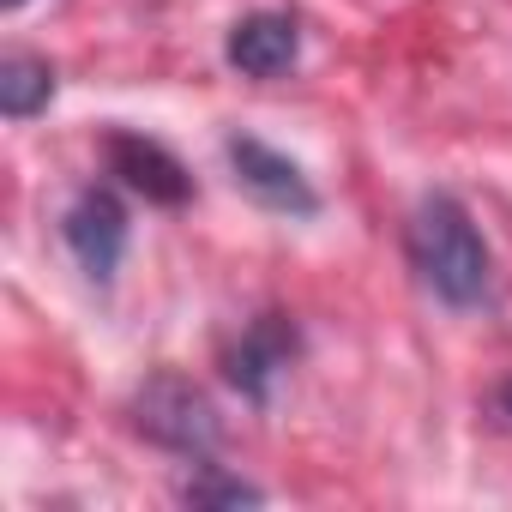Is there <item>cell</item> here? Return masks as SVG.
<instances>
[{
	"label": "cell",
	"mask_w": 512,
	"mask_h": 512,
	"mask_svg": "<svg viewBox=\"0 0 512 512\" xmlns=\"http://www.w3.org/2000/svg\"><path fill=\"white\" fill-rule=\"evenodd\" d=\"M410 266L446 308H476L488 296V241L452 193H422L410 211Z\"/></svg>",
	"instance_id": "6da1fadb"
},
{
	"label": "cell",
	"mask_w": 512,
	"mask_h": 512,
	"mask_svg": "<svg viewBox=\"0 0 512 512\" xmlns=\"http://www.w3.org/2000/svg\"><path fill=\"white\" fill-rule=\"evenodd\" d=\"M133 428L151 446H163L175 458H193V464L223 452V416L205 398V386H193L187 374H151L133 392Z\"/></svg>",
	"instance_id": "7a4b0ae2"
},
{
	"label": "cell",
	"mask_w": 512,
	"mask_h": 512,
	"mask_svg": "<svg viewBox=\"0 0 512 512\" xmlns=\"http://www.w3.org/2000/svg\"><path fill=\"white\" fill-rule=\"evenodd\" d=\"M223 157H229V169H235V187H241L253 205H266V211H278V217H314V211H320L314 181H308L284 151L260 145L253 133H229V139H223Z\"/></svg>",
	"instance_id": "3957f363"
},
{
	"label": "cell",
	"mask_w": 512,
	"mask_h": 512,
	"mask_svg": "<svg viewBox=\"0 0 512 512\" xmlns=\"http://www.w3.org/2000/svg\"><path fill=\"white\" fill-rule=\"evenodd\" d=\"M61 235L73 247V260L91 284H109L121 272V253H127V205L109 193V187H85L67 217H61Z\"/></svg>",
	"instance_id": "277c9868"
},
{
	"label": "cell",
	"mask_w": 512,
	"mask_h": 512,
	"mask_svg": "<svg viewBox=\"0 0 512 512\" xmlns=\"http://www.w3.org/2000/svg\"><path fill=\"white\" fill-rule=\"evenodd\" d=\"M103 151H109V169H115L133 193H145L151 205H187V199H193V175H187V163H181L169 145L115 127V133L103 139Z\"/></svg>",
	"instance_id": "5b68a950"
},
{
	"label": "cell",
	"mask_w": 512,
	"mask_h": 512,
	"mask_svg": "<svg viewBox=\"0 0 512 512\" xmlns=\"http://www.w3.org/2000/svg\"><path fill=\"white\" fill-rule=\"evenodd\" d=\"M290 362H296V326H290L284 314H260V320L241 332V344L223 356V374H229V386H235L241 398L266 404L272 386H278V374H284Z\"/></svg>",
	"instance_id": "8992f818"
},
{
	"label": "cell",
	"mask_w": 512,
	"mask_h": 512,
	"mask_svg": "<svg viewBox=\"0 0 512 512\" xmlns=\"http://www.w3.org/2000/svg\"><path fill=\"white\" fill-rule=\"evenodd\" d=\"M223 55H229V67L247 73V79H278V73H290L296 55H302V25H296L290 13H247V19H235Z\"/></svg>",
	"instance_id": "52a82bcc"
},
{
	"label": "cell",
	"mask_w": 512,
	"mask_h": 512,
	"mask_svg": "<svg viewBox=\"0 0 512 512\" xmlns=\"http://www.w3.org/2000/svg\"><path fill=\"white\" fill-rule=\"evenodd\" d=\"M49 97H55V67H49L43 55H25V49H19V55L0 61V115H7V121L43 115Z\"/></svg>",
	"instance_id": "ba28073f"
},
{
	"label": "cell",
	"mask_w": 512,
	"mask_h": 512,
	"mask_svg": "<svg viewBox=\"0 0 512 512\" xmlns=\"http://www.w3.org/2000/svg\"><path fill=\"white\" fill-rule=\"evenodd\" d=\"M181 500L187 506H260L266 494L260 488H253V482H241V476H229L223 464H199V476H187L181 482Z\"/></svg>",
	"instance_id": "9c48e42d"
},
{
	"label": "cell",
	"mask_w": 512,
	"mask_h": 512,
	"mask_svg": "<svg viewBox=\"0 0 512 512\" xmlns=\"http://www.w3.org/2000/svg\"><path fill=\"white\" fill-rule=\"evenodd\" d=\"M500 410H506V416H512V380H506V386H500Z\"/></svg>",
	"instance_id": "30bf717a"
},
{
	"label": "cell",
	"mask_w": 512,
	"mask_h": 512,
	"mask_svg": "<svg viewBox=\"0 0 512 512\" xmlns=\"http://www.w3.org/2000/svg\"><path fill=\"white\" fill-rule=\"evenodd\" d=\"M0 7H7V13H13V7H25V0H0Z\"/></svg>",
	"instance_id": "8fae6325"
}]
</instances>
